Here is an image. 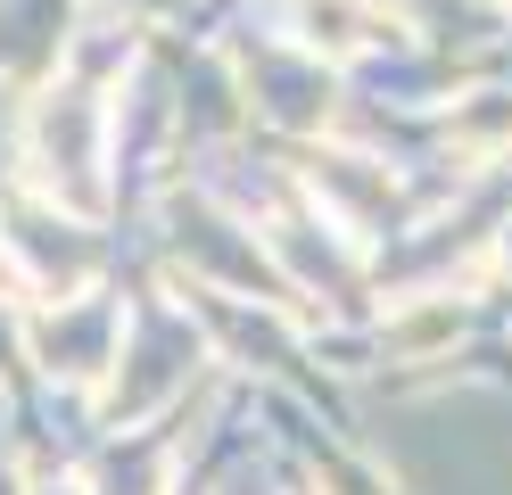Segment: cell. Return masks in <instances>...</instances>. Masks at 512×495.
Masks as SVG:
<instances>
[{"label":"cell","instance_id":"1","mask_svg":"<svg viewBox=\"0 0 512 495\" xmlns=\"http://www.w3.org/2000/svg\"><path fill=\"white\" fill-rule=\"evenodd\" d=\"M446 149L471 157V165H496L512 157V91H471L446 108Z\"/></svg>","mask_w":512,"mask_h":495},{"label":"cell","instance_id":"2","mask_svg":"<svg viewBox=\"0 0 512 495\" xmlns=\"http://www.w3.org/2000/svg\"><path fill=\"white\" fill-rule=\"evenodd\" d=\"M298 17L314 25V42H331V50H372V42H397V17H380L372 0H306Z\"/></svg>","mask_w":512,"mask_h":495},{"label":"cell","instance_id":"3","mask_svg":"<svg viewBox=\"0 0 512 495\" xmlns=\"http://www.w3.org/2000/svg\"><path fill=\"white\" fill-rule=\"evenodd\" d=\"M455 330H463V306H455V297H446V306H422V314H405V322H397V355L455 347Z\"/></svg>","mask_w":512,"mask_h":495},{"label":"cell","instance_id":"4","mask_svg":"<svg viewBox=\"0 0 512 495\" xmlns=\"http://www.w3.org/2000/svg\"><path fill=\"white\" fill-rule=\"evenodd\" d=\"M496 264H504V273H512V223H504V240H496Z\"/></svg>","mask_w":512,"mask_h":495},{"label":"cell","instance_id":"5","mask_svg":"<svg viewBox=\"0 0 512 495\" xmlns=\"http://www.w3.org/2000/svg\"><path fill=\"white\" fill-rule=\"evenodd\" d=\"M504 9H512V0H504Z\"/></svg>","mask_w":512,"mask_h":495}]
</instances>
